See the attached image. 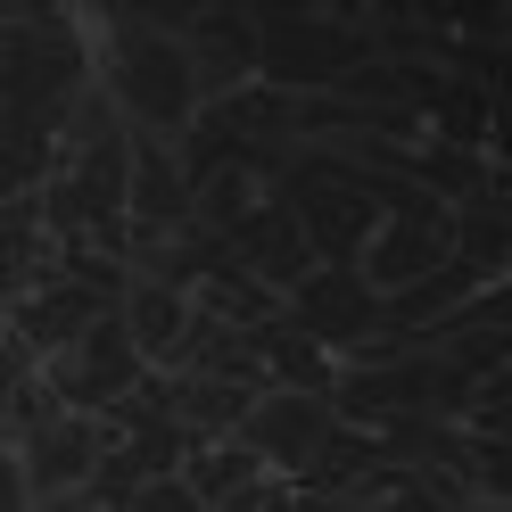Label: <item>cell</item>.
<instances>
[{"label": "cell", "instance_id": "obj_2", "mask_svg": "<svg viewBox=\"0 0 512 512\" xmlns=\"http://www.w3.org/2000/svg\"><path fill=\"white\" fill-rule=\"evenodd\" d=\"M256 463H265V479H306L314 455L339 438V413L331 397H290V389H256L248 413H240V430H232Z\"/></svg>", "mask_w": 512, "mask_h": 512}, {"label": "cell", "instance_id": "obj_1", "mask_svg": "<svg viewBox=\"0 0 512 512\" xmlns=\"http://www.w3.org/2000/svg\"><path fill=\"white\" fill-rule=\"evenodd\" d=\"M34 380L58 397V413H83V422H108V413L124 405L149 380V364L133 356V339H124L116 314H100L75 347H58L50 364H34Z\"/></svg>", "mask_w": 512, "mask_h": 512}, {"label": "cell", "instance_id": "obj_10", "mask_svg": "<svg viewBox=\"0 0 512 512\" xmlns=\"http://www.w3.org/2000/svg\"><path fill=\"white\" fill-rule=\"evenodd\" d=\"M331 512H389V504H364V496H356V504H331Z\"/></svg>", "mask_w": 512, "mask_h": 512}, {"label": "cell", "instance_id": "obj_7", "mask_svg": "<svg viewBox=\"0 0 512 512\" xmlns=\"http://www.w3.org/2000/svg\"><path fill=\"white\" fill-rule=\"evenodd\" d=\"M124 512H207V504H199V496L182 488V471H166V479H141V488H133V504H124Z\"/></svg>", "mask_w": 512, "mask_h": 512}, {"label": "cell", "instance_id": "obj_8", "mask_svg": "<svg viewBox=\"0 0 512 512\" xmlns=\"http://www.w3.org/2000/svg\"><path fill=\"white\" fill-rule=\"evenodd\" d=\"M0 512H34V488H25V463L0 446Z\"/></svg>", "mask_w": 512, "mask_h": 512}, {"label": "cell", "instance_id": "obj_6", "mask_svg": "<svg viewBox=\"0 0 512 512\" xmlns=\"http://www.w3.org/2000/svg\"><path fill=\"white\" fill-rule=\"evenodd\" d=\"M256 479H265V463H256L240 438H207V446H190V455H182V488L199 496L207 512L232 504V496H248Z\"/></svg>", "mask_w": 512, "mask_h": 512}, {"label": "cell", "instance_id": "obj_3", "mask_svg": "<svg viewBox=\"0 0 512 512\" xmlns=\"http://www.w3.org/2000/svg\"><path fill=\"white\" fill-rule=\"evenodd\" d=\"M281 323H298L331 364H347L372 331H389V323H380V298L356 281V265H314L298 290L281 298Z\"/></svg>", "mask_w": 512, "mask_h": 512}, {"label": "cell", "instance_id": "obj_9", "mask_svg": "<svg viewBox=\"0 0 512 512\" xmlns=\"http://www.w3.org/2000/svg\"><path fill=\"white\" fill-rule=\"evenodd\" d=\"M25 372H34V364H25L17 347H9V331H0V413H9V397L25 389Z\"/></svg>", "mask_w": 512, "mask_h": 512}, {"label": "cell", "instance_id": "obj_4", "mask_svg": "<svg viewBox=\"0 0 512 512\" xmlns=\"http://www.w3.org/2000/svg\"><path fill=\"white\" fill-rule=\"evenodd\" d=\"M108 438H116L108 422H83V413H42L34 430L9 438V455L25 463L34 504H50V496H83V488H91V471H100Z\"/></svg>", "mask_w": 512, "mask_h": 512}, {"label": "cell", "instance_id": "obj_5", "mask_svg": "<svg viewBox=\"0 0 512 512\" xmlns=\"http://www.w3.org/2000/svg\"><path fill=\"white\" fill-rule=\"evenodd\" d=\"M116 323H124V339H133V356L149 364V372H166L174 364V347H182V331H190V298L182 290H166V281H124V298H116Z\"/></svg>", "mask_w": 512, "mask_h": 512}]
</instances>
